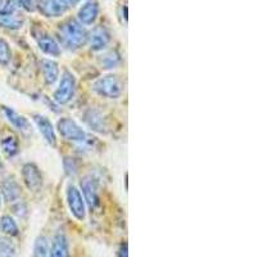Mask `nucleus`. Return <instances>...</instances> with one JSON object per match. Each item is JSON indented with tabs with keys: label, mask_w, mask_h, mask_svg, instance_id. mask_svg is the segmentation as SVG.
<instances>
[{
	"label": "nucleus",
	"mask_w": 257,
	"mask_h": 257,
	"mask_svg": "<svg viewBox=\"0 0 257 257\" xmlns=\"http://www.w3.org/2000/svg\"><path fill=\"white\" fill-rule=\"evenodd\" d=\"M22 179L27 189L36 192L43 185V175L35 164H25L22 167Z\"/></svg>",
	"instance_id": "obj_7"
},
{
	"label": "nucleus",
	"mask_w": 257,
	"mask_h": 257,
	"mask_svg": "<svg viewBox=\"0 0 257 257\" xmlns=\"http://www.w3.org/2000/svg\"><path fill=\"white\" fill-rule=\"evenodd\" d=\"M0 206H2V197H0Z\"/></svg>",
	"instance_id": "obj_30"
},
{
	"label": "nucleus",
	"mask_w": 257,
	"mask_h": 257,
	"mask_svg": "<svg viewBox=\"0 0 257 257\" xmlns=\"http://www.w3.org/2000/svg\"><path fill=\"white\" fill-rule=\"evenodd\" d=\"M99 16V4L96 0H88L79 11V22L85 26H90Z\"/></svg>",
	"instance_id": "obj_12"
},
{
	"label": "nucleus",
	"mask_w": 257,
	"mask_h": 257,
	"mask_svg": "<svg viewBox=\"0 0 257 257\" xmlns=\"http://www.w3.org/2000/svg\"><path fill=\"white\" fill-rule=\"evenodd\" d=\"M88 40L90 43V48L94 52H100L105 49L111 43V32L103 26H98L88 34Z\"/></svg>",
	"instance_id": "obj_9"
},
{
	"label": "nucleus",
	"mask_w": 257,
	"mask_h": 257,
	"mask_svg": "<svg viewBox=\"0 0 257 257\" xmlns=\"http://www.w3.org/2000/svg\"><path fill=\"white\" fill-rule=\"evenodd\" d=\"M0 190L7 202H17L21 198V188L13 178H7L2 181Z\"/></svg>",
	"instance_id": "obj_15"
},
{
	"label": "nucleus",
	"mask_w": 257,
	"mask_h": 257,
	"mask_svg": "<svg viewBox=\"0 0 257 257\" xmlns=\"http://www.w3.org/2000/svg\"><path fill=\"white\" fill-rule=\"evenodd\" d=\"M118 257H127V243L121 245L120 251H118Z\"/></svg>",
	"instance_id": "obj_27"
},
{
	"label": "nucleus",
	"mask_w": 257,
	"mask_h": 257,
	"mask_svg": "<svg viewBox=\"0 0 257 257\" xmlns=\"http://www.w3.org/2000/svg\"><path fill=\"white\" fill-rule=\"evenodd\" d=\"M122 62V58L116 50H111V52L105 53L104 56L100 58V64L104 70H113L117 68Z\"/></svg>",
	"instance_id": "obj_20"
},
{
	"label": "nucleus",
	"mask_w": 257,
	"mask_h": 257,
	"mask_svg": "<svg viewBox=\"0 0 257 257\" xmlns=\"http://www.w3.org/2000/svg\"><path fill=\"white\" fill-rule=\"evenodd\" d=\"M0 146H2V149H3V152L6 153L8 157H13L18 153L20 151V146H18V141L17 138L15 135H7L2 139L0 142Z\"/></svg>",
	"instance_id": "obj_21"
},
{
	"label": "nucleus",
	"mask_w": 257,
	"mask_h": 257,
	"mask_svg": "<svg viewBox=\"0 0 257 257\" xmlns=\"http://www.w3.org/2000/svg\"><path fill=\"white\" fill-rule=\"evenodd\" d=\"M11 58H12V52H11L9 44L4 39L0 38V64L7 66L11 62Z\"/></svg>",
	"instance_id": "obj_23"
},
{
	"label": "nucleus",
	"mask_w": 257,
	"mask_h": 257,
	"mask_svg": "<svg viewBox=\"0 0 257 257\" xmlns=\"http://www.w3.org/2000/svg\"><path fill=\"white\" fill-rule=\"evenodd\" d=\"M3 113L7 117V120L12 123L17 130L21 132H27L30 128V122L26 117H24L22 114L17 113L15 109L8 108V107H3Z\"/></svg>",
	"instance_id": "obj_17"
},
{
	"label": "nucleus",
	"mask_w": 257,
	"mask_h": 257,
	"mask_svg": "<svg viewBox=\"0 0 257 257\" xmlns=\"http://www.w3.org/2000/svg\"><path fill=\"white\" fill-rule=\"evenodd\" d=\"M35 38L41 52L50 57L61 56V45L58 44V41L56 39L45 34V32H41V34L36 35Z\"/></svg>",
	"instance_id": "obj_13"
},
{
	"label": "nucleus",
	"mask_w": 257,
	"mask_h": 257,
	"mask_svg": "<svg viewBox=\"0 0 257 257\" xmlns=\"http://www.w3.org/2000/svg\"><path fill=\"white\" fill-rule=\"evenodd\" d=\"M75 91H76V79L72 75V72L66 70L62 75L58 88L54 93V100L59 105L68 104L73 99Z\"/></svg>",
	"instance_id": "obj_4"
},
{
	"label": "nucleus",
	"mask_w": 257,
	"mask_h": 257,
	"mask_svg": "<svg viewBox=\"0 0 257 257\" xmlns=\"http://www.w3.org/2000/svg\"><path fill=\"white\" fill-rule=\"evenodd\" d=\"M59 39L68 50H76L88 41V31L76 20H68L59 29Z\"/></svg>",
	"instance_id": "obj_1"
},
{
	"label": "nucleus",
	"mask_w": 257,
	"mask_h": 257,
	"mask_svg": "<svg viewBox=\"0 0 257 257\" xmlns=\"http://www.w3.org/2000/svg\"><path fill=\"white\" fill-rule=\"evenodd\" d=\"M39 7L47 17H59L67 12L71 4L68 0H41Z\"/></svg>",
	"instance_id": "obj_10"
},
{
	"label": "nucleus",
	"mask_w": 257,
	"mask_h": 257,
	"mask_svg": "<svg viewBox=\"0 0 257 257\" xmlns=\"http://www.w3.org/2000/svg\"><path fill=\"white\" fill-rule=\"evenodd\" d=\"M0 231L8 235V237H17L20 234L17 222L9 215H4V216L0 217Z\"/></svg>",
	"instance_id": "obj_18"
},
{
	"label": "nucleus",
	"mask_w": 257,
	"mask_h": 257,
	"mask_svg": "<svg viewBox=\"0 0 257 257\" xmlns=\"http://www.w3.org/2000/svg\"><path fill=\"white\" fill-rule=\"evenodd\" d=\"M67 205L72 216L79 221H82L86 217V203L82 198L81 192L76 185H68L67 188Z\"/></svg>",
	"instance_id": "obj_6"
},
{
	"label": "nucleus",
	"mask_w": 257,
	"mask_h": 257,
	"mask_svg": "<svg viewBox=\"0 0 257 257\" xmlns=\"http://www.w3.org/2000/svg\"><path fill=\"white\" fill-rule=\"evenodd\" d=\"M81 190L84 194V201L91 211L95 210L100 203V193H99V181L94 178L93 175H86L82 178Z\"/></svg>",
	"instance_id": "obj_5"
},
{
	"label": "nucleus",
	"mask_w": 257,
	"mask_h": 257,
	"mask_svg": "<svg viewBox=\"0 0 257 257\" xmlns=\"http://www.w3.org/2000/svg\"><path fill=\"white\" fill-rule=\"evenodd\" d=\"M21 3V8L26 9L29 12H32V11H35L36 7L39 6L38 0H20Z\"/></svg>",
	"instance_id": "obj_26"
},
{
	"label": "nucleus",
	"mask_w": 257,
	"mask_h": 257,
	"mask_svg": "<svg viewBox=\"0 0 257 257\" xmlns=\"http://www.w3.org/2000/svg\"><path fill=\"white\" fill-rule=\"evenodd\" d=\"M68 2H70V4H71V6H73V4L79 3L80 0H68Z\"/></svg>",
	"instance_id": "obj_28"
},
{
	"label": "nucleus",
	"mask_w": 257,
	"mask_h": 257,
	"mask_svg": "<svg viewBox=\"0 0 257 257\" xmlns=\"http://www.w3.org/2000/svg\"><path fill=\"white\" fill-rule=\"evenodd\" d=\"M15 254V247L11 242L4 238H0V257H13Z\"/></svg>",
	"instance_id": "obj_24"
},
{
	"label": "nucleus",
	"mask_w": 257,
	"mask_h": 257,
	"mask_svg": "<svg viewBox=\"0 0 257 257\" xmlns=\"http://www.w3.org/2000/svg\"><path fill=\"white\" fill-rule=\"evenodd\" d=\"M64 170H66V174L70 176H75L77 174V165L75 158L66 157L64 158Z\"/></svg>",
	"instance_id": "obj_25"
},
{
	"label": "nucleus",
	"mask_w": 257,
	"mask_h": 257,
	"mask_svg": "<svg viewBox=\"0 0 257 257\" xmlns=\"http://www.w3.org/2000/svg\"><path fill=\"white\" fill-rule=\"evenodd\" d=\"M2 6H3V0H0V8H2Z\"/></svg>",
	"instance_id": "obj_29"
},
{
	"label": "nucleus",
	"mask_w": 257,
	"mask_h": 257,
	"mask_svg": "<svg viewBox=\"0 0 257 257\" xmlns=\"http://www.w3.org/2000/svg\"><path fill=\"white\" fill-rule=\"evenodd\" d=\"M49 257H70V244L66 234L59 231L53 238L49 247Z\"/></svg>",
	"instance_id": "obj_14"
},
{
	"label": "nucleus",
	"mask_w": 257,
	"mask_h": 257,
	"mask_svg": "<svg viewBox=\"0 0 257 257\" xmlns=\"http://www.w3.org/2000/svg\"><path fill=\"white\" fill-rule=\"evenodd\" d=\"M41 71L44 75V80L47 85L56 84L59 77V67L58 63L52 59H41Z\"/></svg>",
	"instance_id": "obj_16"
},
{
	"label": "nucleus",
	"mask_w": 257,
	"mask_h": 257,
	"mask_svg": "<svg viewBox=\"0 0 257 257\" xmlns=\"http://www.w3.org/2000/svg\"><path fill=\"white\" fill-rule=\"evenodd\" d=\"M0 167H2V161H0Z\"/></svg>",
	"instance_id": "obj_31"
},
{
	"label": "nucleus",
	"mask_w": 257,
	"mask_h": 257,
	"mask_svg": "<svg viewBox=\"0 0 257 257\" xmlns=\"http://www.w3.org/2000/svg\"><path fill=\"white\" fill-rule=\"evenodd\" d=\"M34 257H49V242L44 235H40L35 240Z\"/></svg>",
	"instance_id": "obj_22"
},
{
	"label": "nucleus",
	"mask_w": 257,
	"mask_h": 257,
	"mask_svg": "<svg viewBox=\"0 0 257 257\" xmlns=\"http://www.w3.org/2000/svg\"><path fill=\"white\" fill-rule=\"evenodd\" d=\"M84 121L93 132L100 133V134L108 133V123H107L104 114L99 109L89 108L84 113Z\"/></svg>",
	"instance_id": "obj_8"
},
{
	"label": "nucleus",
	"mask_w": 257,
	"mask_h": 257,
	"mask_svg": "<svg viewBox=\"0 0 257 257\" xmlns=\"http://www.w3.org/2000/svg\"><path fill=\"white\" fill-rule=\"evenodd\" d=\"M93 89L98 95L108 99H118L125 90L122 79L117 75H105L93 84Z\"/></svg>",
	"instance_id": "obj_2"
},
{
	"label": "nucleus",
	"mask_w": 257,
	"mask_h": 257,
	"mask_svg": "<svg viewBox=\"0 0 257 257\" xmlns=\"http://www.w3.org/2000/svg\"><path fill=\"white\" fill-rule=\"evenodd\" d=\"M32 118H34V122L38 126L39 132L44 137L47 143L52 147H57V135L56 130L53 127V123L48 120L47 117L41 116V114H34Z\"/></svg>",
	"instance_id": "obj_11"
},
{
	"label": "nucleus",
	"mask_w": 257,
	"mask_h": 257,
	"mask_svg": "<svg viewBox=\"0 0 257 257\" xmlns=\"http://www.w3.org/2000/svg\"><path fill=\"white\" fill-rule=\"evenodd\" d=\"M24 21L15 15V13L0 12V27L8 30H18L22 27Z\"/></svg>",
	"instance_id": "obj_19"
},
{
	"label": "nucleus",
	"mask_w": 257,
	"mask_h": 257,
	"mask_svg": "<svg viewBox=\"0 0 257 257\" xmlns=\"http://www.w3.org/2000/svg\"><path fill=\"white\" fill-rule=\"evenodd\" d=\"M57 127H58V132L62 135V138H64L68 142L77 143L79 146L85 143V142L88 141V138L90 137L76 121H73L72 118H68V117L61 118L58 121Z\"/></svg>",
	"instance_id": "obj_3"
}]
</instances>
